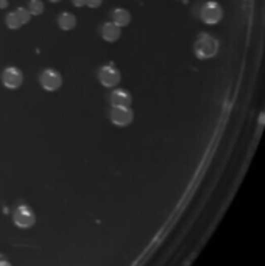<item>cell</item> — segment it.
I'll list each match as a JSON object with an SVG mask.
<instances>
[{"label":"cell","mask_w":265,"mask_h":266,"mask_svg":"<svg viewBox=\"0 0 265 266\" xmlns=\"http://www.w3.org/2000/svg\"><path fill=\"white\" fill-rule=\"evenodd\" d=\"M13 223L19 227V229H30L35 226L36 223V215L31 210L30 206L27 204H19L14 210H13Z\"/></svg>","instance_id":"cell-2"},{"label":"cell","mask_w":265,"mask_h":266,"mask_svg":"<svg viewBox=\"0 0 265 266\" xmlns=\"http://www.w3.org/2000/svg\"><path fill=\"white\" fill-rule=\"evenodd\" d=\"M72 4H74V7H77V8H81V7L86 5V0H72Z\"/></svg>","instance_id":"cell-16"},{"label":"cell","mask_w":265,"mask_h":266,"mask_svg":"<svg viewBox=\"0 0 265 266\" xmlns=\"http://www.w3.org/2000/svg\"><path fill=\"white\" fill-rule=\"evenodd\" d=\"M122 31L120 27H117L114 22H106L102 27V36L106 42H116L120 37Z\"/></svg>","instance_id":"cell-9"},{"label":"cell","mask_w":265,"mask_h":266,"mask_svg":"<svg viewBox=\"0 0 265 266\" xmlns=\"http://www.w3.org/2000/svg\"><path fill=\"white\" fill-rule=\"evenodd\" d=\"M98 81L105 87H117V84L120 83V72L113 64H105L98 70Z\"/></svg>","instance_id":"cell-4"},{"label":"cell","mask_w":265,"mask_h":266,"mask_svg":"<svg viewBox=\"0 0 265 266\" xmlns=\"http://www.w3.org/2000/svg\"><path fill=\"white\" fill-rule=\"evenodd\" d=\"M8 7V0H0V8H7Z\"/></svg>","instance_id":"cell-18"},{"label":"cell","mask_w":265,"mask_h":266,"mask_svg":"<svg viewBox=\"0 0 265 266\" xmlns=\"http://www.w3.org/2000/svg\"><path fill=\"white\" fill-rule=\"evenodd\" d=\"M16 16H17V19H19V22H20V24L22 25H25V24H28V22H30V19H31V14H30V11L27 10V8H17L16 11Z\"/></svg>","instance_id":"cell-13"},{"label":"cell","mask_w":265,"mask_h":266,"mask_svg":"<svg viewBox=\"0 0 265 266\" xmlns=\"http://www.w3.org/2000/svg\"><path fill=\"white\" fill-rule=\"evenodd\" d=\"M111 106H129L131 104V94L125 89H114L109 97Z\"/></svg>","instance_id":"cell-8"},{"label":"cell","mask_w":265,"mask_h":266,"mask_svg":"<svg viewBox=\"0 0 265 266\" xmlns=\"http://www.w3.org/2000/svg\"><path fill=\"white\" fill-rule=\"evenodd\" d=\"M5 24H7V27H8L10 30H17V28H20V25H22L20 22H19V19H17V16H16L14 11L7 14V17H5Z\"/></svg>","instance_id":"cell-12"},{"label":"cell","mask_w":265,"mask_h":266,"mask_svg":"<svg viewBox=\"0 0 265 266\" xmlns=\"http://www.w3.org/2000/svg\"><path fill=\"white\" fill-rule=\"evenodd\" d=\"M0 266H13L7 258H4V257H0Z\"/></svg>","instance_id":"cell-17"},{"label":"cell","mask_w":265,"mask_h":266,"mask_svg":"<svg viewBox=\"0 0 265 266\" xmlns=\"http://www.w3.org/2000/svg\"><path fill=\"white\" fill-rule=\"evenodd\" d=\"M50 2H53V4H58V2H59V0H50Z\"/></svg>","instance_id":"cell-19"},{"label":"cell","mask_w":265,"mask_h":266,"mask_svg":"<svg viewBox=\"0 0 265 266\" xmlns=\"http://www.w3.org/2000/svg\"><path fill=\"white\" fill-rule=\"evenodd\" d=\"M109 119L117 126H128L135 119V114H132L129 106H113L111 112H109Z\"/></svg>","instance_id":"cell-5"},{"label":"cell","mask_w":265,"mask_h":266,"mask_svg":"<svg viewBox=\"0 0 265 266\" xmlns=\"http://www.w3.org/2000/svg\"><path fill=\"white\" fill-rule=\"evenodd\" d=\"M200 17H202V20L205 22V24L215 25L223 19V8L220 7L217 2H212L211 0V2H206L203 5V8L200 11Z\"/></svg>","instance_id":"cell-3"},{"label":"cell","mask_w":265,"mask_h":266,"mask_svg":"<svg viewBox=\"0 0 265 266\" xmlns=\"http://www.w3.org/2000/svg\"><path fill=\"white\" fill-rule=\"evenodd\" d=\"M111 19L117 27H126L131 22V14L125 8H116L111 11Z\"/></svg>","instance_id":"cell-10"},{"label":"cell","mask_w":265,"mask_h":266,"mask_svg":"<svg viewBox=\"0 0 265 266\" xmlns=\"http://www.w3.org/2000/svg\"><path fill=\"white\" fill-rule=\"evenodd\" d=\"M28 11H30L31 16H39V14H42V11H44V4L41 2V0H30Z\"/></svg>","instance_id":"cell-14"},{"label":"cell","mask_w":265,"mask_h":266,"mask_svg":"<svg viewBox=\"0 0 265 266\" xmlns=\"http://www.w3.org/2000/svg\"><path fill=\"white\" fill-rule=\"evenodd\" d=\"M58 25L61 30L64 31H69V30H74L75 25H77V17L72 14V13H61L59 17H58Z\"/></svg>","instance_id":"cell-11"},{"label":"cell","mask_w":265,"mask_h":266,"mask_svg":"<svg viewBox=\"0 0 265 266\" xmlns=\"http://www.w3.org/2000/svg\"><path fill=\"white\" fill-rule=\"evenodd\" d=\"M39 81H41V86L46 89V91L49 92H55L58 91V89L61 87L62 84V78L59 75V72L53 70V69H46L41 77H39Z\"/></svg>","instance_id":"cell-6"},{"label":"cell","mask_w":265,"mask_h":266,"mask_svg":"<svg viewBox=\"0 0 265 266\" xmlns=\"http://www.w3.org/2000/svg\"><path fill=\"white\" fill-rule=\"evenodd\" d=\"M2 83L8 89H17L24 83V75L17 67H7L2 72Z\"/></svg>","instance_id":"cell-7"},{"label":"cell","mask_w":265,"mask_h":266,"mask_svg":"<svg viewBox=\"0 0 265 266\" xmlns=\"http://www.w3.org/2000/svg\"><path fill=\"white\" fill-rule=\"evenodd\" d=\"M218 47H220V44L212 34L202 33L200 36H198V39L195 41L193 50H195V55L200 59H209V58L217 55Z\"/></svg>","instance_id":"cell-1"},{"label":"cell","mask_w":265,"mask_h":266,"mask_svg":"<svg viewBox=\"0 0 265 266\" xmlns=\"http://www.w3.org/2000/svg\"><path fill=\"white\" fill-rule=\"evenodd\" d=\"M103 4V0H86V5L89 8H98Z\"/></svg>","instance_id":"cell-15"}]
</instances>
